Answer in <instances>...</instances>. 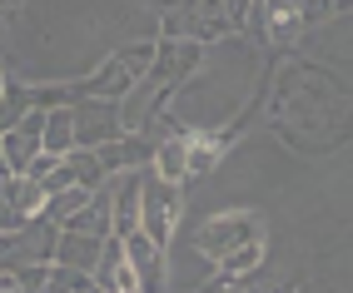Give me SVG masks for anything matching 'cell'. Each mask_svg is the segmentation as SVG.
<instances>
[{
  "label": "cell",
  "instance_id": "cell-1",
  "mask_svg": "<svg viewBox=\"0 0 353 293\" xmlns=\"http://www.w3.org/2000/svg\"><path fill=\"white\" fill-rule=\"evenodd\" d=\"M184 214V194L179 184H164L154 169H139V234H145L154 249H164Z\"/></svg>",
  "mask_w": 353,
  "mask_h": 293
},
{
  "label": "cell",
  "instance_id": "cell-2",
  "mask_svg": "<svg viewBox=\"0 0 353 293\" xmlns=\"http://www.w3.org/2000/svg\"><path fill=\"white\" fill-rule=\"evenodd\" d=\"M55 243H60V229L50 219H26L15 234H0V274L10 268H26V263H55Z\"/></svg>",
  "mask_w": 353,
  "mask_h": 293
},
{
  "label": "cell",
  "instance_id": "cell-3",
  "mask_svg": "<svg viewBox=\"0 0 353 293\" xmlns=\"http://www.w3.org/2000/svg\"><path fill=\"white\" fill-rule=\"evenodd\" d=\"M244 243H264V219L259 214H219L194 234V249L214 263L229 259L234 249H244Z\"/></svg>",
  "mask_w": 353,
  "mask_h": 293
},
{
  "label": "cell",
  "instance_id": "cell-4",
  "mask_svg": "<svg viewBox=\"0 0 353 293\" xmlns=\"http://www.w3.org/2000/svg\"><path fill=\"white\" fill-rule=\"evenodd\" d=\"M75 150H100V144L125 139L120 130V100H75Z\"/></svg>",
  "mask_w": 353,
  "mask_h": 293
},
{
  "label": "cell",
  "instance_id": "cell-5",
  "mask_svg": "<svg viewBox=\"0 0 353 293\" xmlns=\"http://www.w3.org/2000/svg\"><path fill=\"white\" fill-rule=\"evenodd\" d=\"M40 134H45V110H30L26 119H20V125H10L6 134H0V154H6L10 174H26L30 159H35V154H45Z\"/></svg>",
  "mask_w": 353,
  "mask_h": 293
},
{
  "label": "cell",
  "instance_id": "cell-6",
  "mask_svg": "<svg viewBox=\"0 0 353 293\" xmlns=\"http://www.w3.org/2000/svg\"><path fill=\"white\" fill-rule=\"evenodd\" d=\"M120 243H125V259H130L134 279H139V293H164V249H154L139 229Z\"/></svg>",
  "mask_w": 353,
  "mask_h": 293
},
{
  "label": "cell",
  "instance_id": "cell-7",
  "mask_svg": "<svg viewBox=\"0 0 353 293\" xmlns=\"http://www.w3.org/2000/svg\"><path fill=\"white\" fill-rule=\"evenodd\" d=\"M95 288L100 293H139V279H134V268L125 259V243L120 239H105V249H100V268H95Z\"/></svg>",
  "mask_w": 353,
  "mask_h": 293
},
{
  "label": "cell",
  "instance_id": "cell-8",
  "mask_svg": "<svg viewBox=\"0 0 353 293\" xmlns=\"http://www.w3.org/2000/svg\"><path fill=\"white\" fill-rule=\"evenodd\" d=\"M134 229H139V169H125L120 184H114V199H110V234L130 239Z\"/></svg>",
  "mask_w": 353,
  "mask_h": 293
},
{
  "label": "cell",
  "instance_id": "cell-9",
  "mask_svg": "<svg viewBox=\"0 0 353 293\" xmlns=\"http://www.w3.org/2000/svg\"><path fill=\"white\" fill-rule=\"evenodd\" d=\"M130 75H125V65L120 60H105L100 70H95V75H90V80H80V85H70V94H75V100H125V94H130Z\"/></svg>",
  "mask_w": 353,
  "mask_h": 293
},
{
  "label": "cell",
  "instance_id": "cell-10",
  "mask_svg": "<svg viewBox=\"0 0 353 293\" xmlns=\"http://www.w3.org/2000/svg\"><path fill=\"white\" fill-rule=\"evenodd\" d=\"M110 199H114V184H100L95 194H90V204L80 214L65 219V234H90V239H110Z\"/></svg>",
  "mask_w": 353,
  "mask_h": 293
},
{
  "label": "cell",
  "instance_id": "cell-11",
  "mask_svg": "<svg viewBox=\"0 0 353 293\" xmlns=\"http://www.w3.org/2000/svg\"><path fill=\"white\" fill-rule=\"evenodd\" d=\"M190 130H179V134H164L159 139V150H154V174L164 179V184H184V179H190Z\"/></svg>",
  "mask_w": 353,
  "mask_h": 293
},
{
  "label": "cell",
  "instance_id": "cell-12",
  "mask_svg": "<svg viewBox=\"0 0 353 293\" xmlns=\"http://www.w3.org/2000/svg\"><path fill=\"white\" fill-rule=\"evenodd\" d=\"M100 249H105V239H90V234H65V229H60L55 263H65V268H75V274H90V279H95V268H100Z\"/></svg>",
  "mask_w": 353,
  "mask_h": 293
},
{
  "label": "cell",
  "instance_id": "cell-13",
  "mask_svg": "<svg viewBox=\"0 0 353 293\" xmlns=\"http://www.w3.org/2000/svg\"><path fill=\"white\" fill-rule=\"evenodd\" d=\"M40 144H45V154H55V159L75 154V114H70V105H65V110H45V134H40Z\"/></svg>",
  "mask_w": 353,
  "mask_h": 293
},
{
  "label": "cell",
  "instance_id": "cell-14",
  "mask_svg": "<svg viewBox=\"0 0 353 293\" xmlns=\"http://www.w3.org/2000/svg\"><path fill=\"white\" fill-rule=\"evenodd\" d=\"M264 30L274 35V40H294L299 30H303V20H299V0H264Z\"/></svg>",
  "mask_w": 353,
  "mask_h": 293
},
{
  "label": "cell",
  "instance_id": "cell-15",
  "mask_svg": "<svg viewBox=\"0 0 353 293\" xmlns=\"http://www.w3.org/2000/svg\"><path fill=\"white\" fill-rule=\"evenodd\" d=\"M234 134H194L190 139V174H209V169L219 164V154L229 150Z\"/></svg>",
  "mask_w": 353,
  "mask_h": 293
},
{
  "label": "cell",
  "instance_id": "cell-16",
  "mask_svg": "<svg viewBox=\"0 0 353 293\" xmlns=\"http://www.w3.org/2000/svg\"><path fill=\"white\" fill-rule=\"evenodd\" d=\"M90 194H95V189H80V184H75V189H60V194H50V199H45L40 219H50V224L60 229V224H65L70 214H80V209L90 204Z\"/></svg>",
  "mask_w": 353,
  "mask_h": 293
},
{
  "label": "cell",
  "instance_id": "cell-17",
  "mask_svg": "<svg viewBox=\"0 0 353 293\" xmlns=\"http://www.w3.org/2000/svg\"><path fill=\"white\" fill-rule=\"evenodd\" d=\"M10 209H15L20 219H35V214L45 209V189H40L30 174H10Z\"/></svg>",
  "mask_w": 353,
  "mask_h": 293
},
{
  "label": "cell",
  "instance_id": "cell-18",
  "mask_svg": "<svg viewBox=\"0 0 353 293\" xmlns=\"http://www.w3.org/2000/svg\"><path fill=\"white\" fill-rule=\"evenodd\" d=\"M259 263H264V243H244V249H234L229 259H219L214 268H219V279H244Z\"/></svg>",
  "mask_w": 353,
  "mask_h": 293
},
{
  "label": "cell",
  "instance_id": "cell-19",
  "mask_svg": "<svg viewBox=\"0 0 353 293\" xmlns=\"http://www.w3.org/2000/svg\"><path fill=\"white\" fill-rule=\"evenodd\" d=\"M95 288V279L90 274H75V268H65V263H50V274H45V288L40 293H90Z\"/></svg>",
  "mask_w": 353,
  "mask_h": 293
},
{
  "label": "cell",
  "instance_id": "cell-20",
  "mask_svg": "<svg viewBox=\"0 0 353 293\" xmlns=\"http://www.w3.org/2000/svg\"><path fill=\"white\" fill-rule=\"evenodd\" d=\"M65 164H70V174H75L80 189H100V184H105V169H100L95 150H75V154H65Z\"/></svg>",
  "mask_w": 353,
  "mask_h": 293
},
{
  "label": "cell",
  "instance_id": "cell-21",
  "mask_svg": "<svg viewBox=\"0 0 353 293\" xmlns=\"http://www.w3.org/2000/svg\"><path fill=\"white\" fill-rule=\"evenodd\" d=\"M114 60L125 65V75H130V80H145V75H150V65H154V40H134V45H125V50L114 55Z\"/></svg>",
  "mask_w": 353,
  "mask_h": 293
},
{
  "label": "cell",
  "instance_id": "cell-22",
  "mask_svg": "<svg viewBox=\"0 0 353 293\" xmlns=\"http://www.w3.org/2000/svg\"><path fill=\"white\" fill-rule=\"evenodd\" d=\"M26 114H30V90L26 85H6V100H0V134L10 125H20Z\"/></svg>",
  "mask_w": 353,
  "mask_h": 293
},
{
  "label": "cell",
  "instance_id": "cell-23",
  "mask_svg": "<svg viewBox=\"0 0 353 293\" xmlns=\"http://www.w3.org/2000/svg\"><path fill=\"white\" fill-rule=\"evenodd\" d=\"M65 105H75L70 85H35L30 90V110H65Z\"/></svg>",
  "mask_w": 353,
  "mask_h": 293
},
{
  "label": "cell",
  "instance_id": "cell-24",
  "mask_svg": "<svg viewBox=\"0 0 353 293\" xmlns=\"http://www.w3.org/2000/svg\"><path fill=\"white\" fill-rule=\"evenodd\" d=\"M334 15V0H299V20L303 26H323Z\"/></svg>",
  "mask_w": 353,
  "mask_h": 293
},
{
  "label": "cell",
  "instance_id": "cell-25",
  "mask_svg": "<svg viewBox=\"0 0 353 293\" xmlns=\"http://www.w3.org/2000/svg\"><path fill=\"white\" fill-rule=\"evenodd\" d=\"M224 20H229V30H249V20H254V0H224Z\"/></svg>",
  "mask_w": 353,
  "mask_h": 293
},
{
  "label": "cell",
  "instance_id": "cell-26",
  "mask_svg": "<svg viewBox=\"0 0 353 293\" xmlns=\"http://www.w3.org/2000/svg\"><path fill=\"white\" fill-rule=\"evenodd\" d=\"M194 6L199 0H154V10H164V15H194Z\"/></svg>",
  "mask_w": 353,
  "mask_h": 293
},
{
  "label": "cell",
  "instance_id": "cell-27",
  "mask_svg": "<svg viewBox=\"0 0 353 293\" xmlns=\"http://www.w3.org/2000/svg\"><path fill=\"white\" fill-rule=\"evenodd\" d=\"M199 293H239V283H234V279H224V283H219V279H214V283H204Z\"/></svg>",
  "mask_w": 353,
  "mask_h": 293
},
{
  "label": "cell",
  "instance_id": "cell-28",
  "mask_svg": "<svg viewBox=\"0 0 353 293\" xmlns=\"http://www.w3.org/2000/svg\"><path fill=\"white\" fill-rule=\"evenodd\" d=\"M20 6H26V0H0V10H20Z\"/></svg>",
  "mask_w": 353,
  "mask_h": 293
},
{
  "label": "cell",
  "instance_id": "cell-29",
  "mask_svg": "<svg viewBox=\"0 0 353 293\" xmlns=\"http://www.w3.org/2000/svg\"><path fill=\"white\" fill-rule=\"evenodd\" d=\"M348 6H353V0H334V10H348Z\"/></svg>",
  "mask_w": 353,
  "mask_h": 293
},
{
  "label": "cell",
  "instance_id": "cell-30",
  "mask_svg": "<svg viewBox=\"0 0 353 293\" xmlns=\"http://www.w3.org/2000/svg\"><path fill=\"white\" fill-rule=\"evenodd\" d=\"M0 100H6V75H0Z\"/></svg>",
  "mask_w": 353,
  "mask_h": 293
},
{
  "label": "cell",
  "instance_id": "cell-31",
  "mask_svg": "<svg viewBox=\"0 0 353 293\" xmlns=\"http://www.w3.org/2000/svg\"><path fill=\"white\" fill-rule=\"evenodd\" d=\"M294 293H309V288H294Z\"/></svg>",
  "mask_w": 353,
  "mask_h": 293
},
{
  "label": "cell",
  "instance_id": "cell-32",
  "mask_svg": "<svg viewBox=\"0 0 353 293\" xmlns=\"http://www.w3.org/2000/svg\"><path fill=\"white\" fill-rule=\"evenodd\" d=\"M254 6H264V0H254Z\"/></svg>",
  "mask_w": 353,
  "mask_h": 293
},
{
  "label": "cell",
  "instance_id": "cell-33",
  "mask_svg": "<svg viewBox=\"0 0 353 293\" xmlns=\"http://www.w3.org/2000/svg\"><path fill=\"white\" fill-rule=\"evenodd\" d=\"M90 293H100V288H90Z\"/></svg>",
  "mask_w": 353,
  "mask_h": 293
}]
</instances>
